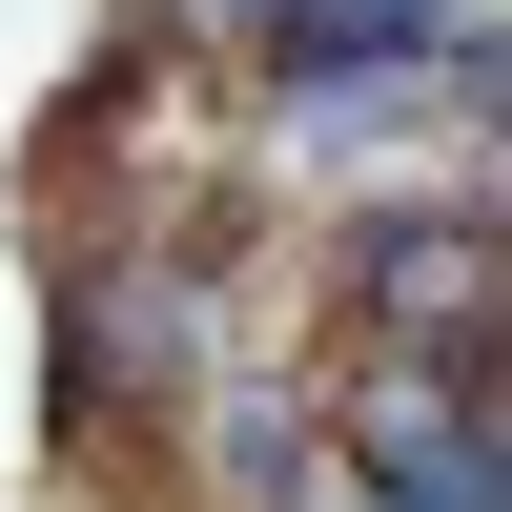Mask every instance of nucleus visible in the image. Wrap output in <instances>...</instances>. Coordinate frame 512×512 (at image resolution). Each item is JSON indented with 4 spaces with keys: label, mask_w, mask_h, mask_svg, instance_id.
I'll return each mask as SVG.
<instances>
[{
    "label": "nucleus",
    "mask_w": 512,
    "mask_h": 512,
    "mask_svg": "<svg viewBox=\"0 0 512 512\" xmlns=\"http://www.w3.org/2000/svg\"><path fill=\"white\" fill-rule=\"evenodd\" d=\"M328 512H431V492H328Z\"/></svg>",
    "instance_id": "7ed1b4c3"
},
{
    "label": "nucleus",
    "mask_w": 512,
    "mask_h": 512,
    "mask_svg": "<svg viewBox=\"0 0 512 512\" xmlns=\"http://www.w3.org/2000/svg\"><path fill=\"white\" fill-rule=\"evenodd\" d=\"M369 492H431V512H512V431H492V349H369L328 390Z\"/></svg>",
    "instance_id": "f257e3e1"
},
{
    "label": "nucleus",
    "mask_w": 512,
    "mask_h": 512,
    "mask_svg": "<svg viewBox=\"0 0 512 512\" xmlns=\"http://www.w3.org/2000/svg\"><path fill=\"white\" fill-rule=\"evenodd\" d=\"M349 308L410 349H492V226L472 205H369L349 226Z\"/></svg>",
    "instance_id": "f03ea898"
}]
</instances>
